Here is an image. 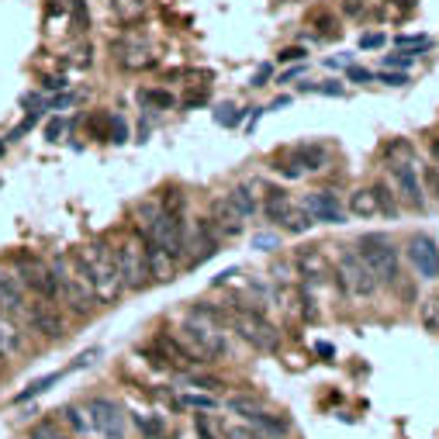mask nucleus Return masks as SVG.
I'll list each match as a JSON object with an SVG mask.
<instances>
[{"instance_id":"59","label":"nucleus","mask_w":439,"mask_h":439,"mask_svg":"<svg viewBox=\"0 0 439 439\" xmlns=\"http://www.w3.org/2000/svg\"><path fill=\"white\" fill-rule=\"evenodd\" d=\"M0 153H4V142H0Z\"/></svg>"},{"instance_id":"54","label":"nucleus","mask_w":439,"mask_h":439,"mask_svg":"<svg viewBox=\"0 0 439 439\" xmlns=\"http://www.w3.org/2000/svg\"><path fill=\"white\" fill-rule=\"evenodd\" d=\"M194 429H198L201 439H218V436H215V429L208 426V419H198V422H194Z\"/></svg>"},{"instance_id":"14","label":"nucleus","mask_w":439,"mask_h":439,"mask_svg":"<svg viewBox=\"0 0 439 439\" xmlns=\"http://www.w3.org/2000/svg\"><path fill=\"white\" fill-rule=\"evenodd\" d=\"M301 208L312 215V222H322V225H343V222H346V208L339 204L336 194H329V191H315V194H308Z\"/></svg>"},{"instance_id":"42","label":"nucleus","mask_w":439,"mask_h":439,"mask_svg":"<svg viewBox=\"0 0 439 439\" xmlns=\"http://www.w3.org/2000/svg\"><path fill=\"white\" fill-rule=\"evenodd\" d=\"M111 132H108V139L111 142H128V121L121 118V115H111V125H108Z\"/></svg>"},{"instance_id":"37","label":"nucleus","mask_w":439,"mask_h":439,"mask_svg":"<svg viewBox=\"0 0 439 439\" xmlns=\"http://www.w3.org/2000/svg\"><path fill=\"white\" fill-rule=\"evenodd\" d=\"M412 63H415V56H412L408 49H398V52L384 56V66H388V70H408Z\"/></svg>"},{"instance_id":"7","label":"nucleus","mask_w":439,"mask_h":439,"mask_svg":"<svg viewBox=\"0 0 439 439\" xmlns=\"http://www.w3.org/2000/svg\"><path fill=\"white\" fill-rule=\"evenodd\" d=\"M336 277H339V291L343 294H353V298H374L377 294V277L367 270V263L357 256V249H343L336 256Z\"/></svg>"},{"instance_id":"16","label":"nucleus","mask_w":439,"mask_h":439,"mask_svg":"<svg viewBox=\"0 0 439 439\" xmlns=\"http://www.w3.org/2000/svg\"><path fill=\"white\" fill-rule=\"evenodd\" d=\"M208 222L215 225L218 239H236V236H242V215L232 208V204H229L225 194L211 201V218H208Z\"/></svg>"},{"instance_id":"34","label":"nucleus","mask_w":439,"mask_h":439,"mask_svg":"<svg viewBox=\"0 0 439 439\" xmlns=\"http://www.w3.org/2000/svg\"><path fill=\"white\" fill-rule=\"evenodd\" d=\"M139 101H142V104H153V108H173V104H177V97H173L170 90H142Z\"/></svg>"},{"instance_id":"39","label":"nucleus","mask_w":439,"mask_h":439,"mask_svg":"<svg viewBox=\"0 0 439 439\" xmlns=\"http://www.w3.org/2000/svg\"><path fill=\"white\" fill-rule=\"evenodd\" d=\"M287 156H291L287 163H284V156H277V160H274V170H277V173H284V177H291V180H298V177H301L305 170L298 166V160H294V153H287Z\"/></svg>"},{"instance_id":"41","label":"nucleus","mask_w":439,"mask_h":439,"mask_svg":"<svg viewBox=\"0 0 439 439\" xmlns=\"http://www.w3.org/2000/svg\"><path fill=\"white\" fill-rule=\"evenodd\" d=\"M422 191H429V194L439 201V163L426 166V173H422Z\"/></svg>"},{"instance_id":"52","label":"nucleus","mask_w":439,"mask_h":439,"mask_svg":"<svg viewBox=\"0 0 439 439\" xmlns=\"http://www.w3.org/2000/svg\"><path fill=\"white\" fill-rule=\"evenodd\" d=\"M384 35H381V32H377V35H374V32H370V35H363V39H360V49H381V45H384Z\"/></svg>"},{"instance_id":"25","label":"nucleus","mask_w":439,"mask_h":439,"mask_svg":"<svg viewBox=\"0 0 439 439\" xmlns=\"http://www.w3.org/2000/svg\"><path fill=\"white\" fill-rule=\"evenodd\" d=\"M370 191H374V201H377V215H384V218H398L401 204H398V194L391 191V184L377 180Z\"/></svg>"},{"instance_id":"6","label":"nucleus","mask_w":439,"mask_h":439,"mask_svg":"<svg viewBox=\"0 0 439 439\" xmlns=\"http://www.w3.org/2000/svg\"><path fill=\"white\" fill-rule=\"evenodd\" d=\"M180 343L201 360V363H215V360H225L229 357V336L225 329L211 325V322H201L194 315H187L184 325H180Z\"/></svg>"},{"instance_id":"24","label":"nucleus","mask_w":439,"mask_h":439,"mask_svg":"<svg viewBox=\"0 0 439 439\" xmlns=\"http://www.w3.org/2000/svg\"><path fill=\"white\" fill-rule=\"evenodd\" d=\"M25 350V336L7 315H0V357H14Z\"/></svg>"},{"instance_id":"29","label":"nucleus","mask_w":439,"mask_h":439,"mask_svg":"<svg viewBox=\"0 0 439 439\" xmlns=\"http://www.w3.org/2000/svg\"><path fill=\"white\" fill-rule=\"evenodd\" d=\"M350 215H357V218H374V215H377V201H374V191H370V187L350 194Z\"/></svg>"},{"instance_id":"43","label":"nucleus","mask_w":439,"mask_h":439,"mask_svg":"<svg viewBox=\"0 0 439 439\" xmlns=\"http://www.w3.org/2000/svg\"><path fill=\"white\" fill-rule=\"evenodd\" d=\"M339 35V25H336V18H319V39H336Z\"/></svg>"},{"instance_id":"40","label":"nucleus","mask_w":439,"mask_h":439,"mask_svg":"<svg viewBox=\"0 0 439 439\" xmlns=\"http://www.w3.org/2000/svg\"><path fill=\"white\" fill-rule=\"evenodd\" d=\"M301 90H308V94H329V97H343L346 90L339 87L336 80H325V83H305Z\"/></svg>"},{"instance_id":"2","label":"nucleus","mask_w":439,"mask_h":439,"mask_svg":"<svg viewBox=\"0 0 439 439\" xmlns=\"http://www.w3.org/2000/svg\"><path fill=\"white\" fill-rule=\"evenodd\" d=\"M49 270H52V277H56V301H63L73 315H90V312L97 308L94 287L80 277V270L73 267V260H70L66 253L52 256V260H49Z\"/></svg>"},{"instance_id":"57","label":"nucleus","mask_w":439,"mask_h":439,"mask_svg":"<svg viewBox=\"0 0 439 439\" xmlns=\"http://www.w3.org/2000/svg\"><path fill=\"white\" fill-rule=\"evenodd\" d=\"M343 11H346V14H353V18H357L360 11H363V4H360V0H343Z\"/></svg>"},{"instance_id":"33","label":"nucleus","mask_w":439,"mask_h":439,"mask_svg":"<svg viewBox=\"0 0 439 439\" xmlns=\"http://www.w3.org/2000/svg\"><path fill=\"white\" fill-rule=\"evenodd\" d=\"M180 408H194V412H215L218 408V401L211 398V395H184V398H177Z\"/></svg>"},{"instance_id":"21","label":"nucleus","mask_w":439,"mask_h":439,"mask_svg":"<svg viewBox=\"0 0 439 439\" xmlns=\"http://www.w3.org/2000/svg\"><path fill=\"white\" fill-rule=\"evenodd\" d=\"M249 426H256V433H267V436H274V439H284L287 433H291V426H287V419H277L274 412H267L263 405L246 419Z\"/></svg>"},{"instance_id":"20","label":"nucleus","mask_w":439,"mask_h":439,"mask_svg":"<svg viewBox=\"0 0 439 439\" xmlns=\"http://www.w3.org/2000/svg\"><path fill=\"white\" fill-rule=\"evenodd\" d=\"M156 204H160V211L170 218V222H177V225H184V229L191 225V222H187V198H184V191H180V187H173V184H170V187H163Z\"/></svg>"},{"instance_id":"44","label":"nucleus","mask_w":439,"mask_h":439,"mask_svg":"<svg viewBox=\"0 0 439 439\" xmlns=\"http://www.w3.org/2000/svg\"><path fill=\"white\" fill-rule=\"evenodd\" d=\"M374 80L388 83V87H408V73H374Z\"/></svg>"},{"instance_id":"18","label":"nucleus","mask_w":439,"mask_h":439,"mask_svg":"<svg viewBox=\"0 0 439 439\" xmlns=\"http://www.w3.org/2000/svg\"><path fill=\"white\" fill-rule=\"evenodd\" d=\"M294 270L308 280V284H319V280H325V274H329V260H325V253H322L319 246H301V249L294 253Z\"/></svg>"},{"instance_id":"48","label":"nucleus","mask_w":439,"mask_h":439,"mask_svg":"<svg viewBox=\"0 0 439 439\" xmlns=\"http://www.w3.org/2000/svg\"><path fill=\"white\" fill-rule=\"evenodd\" d=\"M253 249H260V253H267V249H277V236H267V232L253 236Z\"/></svg>"},{"instance_id":"11","label":"nucleus","mask_w":439,"mask_h":439,"mask_svg":"<svg viewBox=\"0 0 439 439\" xmlns=\"http://www.w3.org/2000/svg\"><path fill=\"white\" fill-rule=\"evenodd\" d=\"M391 180L398 187V198H405V204L412 211H426V191H422V177H419L415 163L391 160Z\"/></svg>"},{"instance_id":"55","label":"nucleus","mask_w":439,"mask_h":439,"mask_svg":"<svg viewBox=\"0 0 439 439\" xmlns=\"http://www.w3.org/2000/svg\"><path fill=\"white\" fill-rule=\"evenodd\" d=\"M45 90H66V77H49V80H42Z\"/></svg>"},{"instance_id":"15","label":"nucleus","mask_w":439,"mask_h":439,"mask_svg":"<svg viewBox=\"0 0 439 439\" xmlns=\"http://www.w3.org/2000/svg\"><path fill=\"white\" fill-rule=\"evenodd\" d=\"M0 308L7 315H25L28 312V291L18 277V270L0 267Z\"/></svg>"},{"instance_id":"46","label":"nucleus","mask_w":439,"mask_h":439,"mask_svg":"<svg viewBox=\"0 0 439 439\" xmlns=\"http://www.w3.org/2000/svg\"><path fill=\"white\" fill-rule=\"evenodd\" d=\"M346 80H350V83H370V80H374V73H370V70H363V66H346Z\"/></svg>"},{"instance_id":"51","label":"nucleus","mask_w":439,"mask_h":439,"mask_svg":"<svg viewBox=\"0 0 439 439\" xmlns=\"http://www.w3.org/2000/svg\"><path fill=\"white\" fill-rule=\"evenodd\" d=\"M305 56H308V52H305L301 45H294V49H284V52H280V63H294V59L305 63Z\"/></svg>"},{"instance_id":"28","label":"nucleus","mask_w":439,"mask_h":439,"mask_svg":"<svg viewBox=\"0 0 439 439\" xmlns=\"http://www.w3.org/2000/svg\"><path fill=\"white\" fill-rule=\"evenodd\" d=\"M63 377H66V370H56V374H49V377H39V381H32V384H28V388H25L21 395H14V405H28L32 398L45 395V391H49L52 384H59Z\"/></svg>"},{"instance_id":"19","label":"nucleus","mask_w":439,"mask_h":439,"mask_svg":"<svg viewBox=\"0 0 439 439\" xmlns=\"http://www.w3.org/2000/svg\"><path fill=\"white\" fill-rule=\"evenodd\" d=\"M115 52H118V63L125 66V70H149V66L156 63V59H153V49H149L146 42H139V39L118 42Z\"/></svg>"},{"instance_id":"12","label":"nucleus","mask_w":439,"mask_h":439,"mask_svg":"<svg viewBox=\"0 0 439 439\" xmlns=\"http://www.w3.org/2000/svg\"><path fill=\"white\" fill-rule=\"evenodd\" d=\"M408 260L422 280H439V246L433 236L419 232L408 239Z\"/></svg>"},{"instance_id":"8","label":"nucleus","mask_w":439,"mask_h":439,"mask_svg":"<svg viewBox=\"0 0 439 439\" xmlns=\"http://www.w3.org/2000/svg\"><path fill=\"white\" fill-rule=\"evenodd\" d=\"M87 419H90V433L101 439H125V408L115 398H90L83 405Z\"/></svg>"},{"instance_id":"27","label":"nucleus","mask_w":439,"mask_h":439,"mask_svg":"<svg viewBox=\"0 0 439 439\" xmlns=\"http://www.w3.org/2000/svg\"><path fill=\"white\" fill-rule=\"evenodd\" d=\"M225 198H229V204H232V208L242 215V222H249V218L260 211V201H256V194H253L249 187H232Z\"/></svg>"},{"instance_id":"56","label":"nucleus","mask_w":439,"mask_h":439,"mask_svg":"<svg viewBox=\"0 0 439 439\" xmlns=\"http://www.w3.org/2000/svg\"><path fill=\"white\" fill-rule=\"evenodd\" d=\"M315 353L325 357V360H332V357H336V346H332V343H319V346H315Z\"/></svg>"},{"instance_id":"38","label":"nucleus","mask_w":439,"mask_h":439,"mask_svg":"<svg viewBox=\"0 0 439 439\" xmlns=\"http://www.w3.org/2000/svg\"><path fill=\"white\" fill-rule=\"evenodd\" d=\"M215 118H218V125H225V128H236L242 121V111H236V104H222V108L215 111Z\"/></svg>"},{"instance_id":"26","label":"nucleus","mask_w":439,"mask_h":439,"mask_svg":"<svg viewBox=\"0 0 439 439\" xmlns=\"http://www.w3.org/2000/svg\"><path fill=\"white\" fill-rule=\"evenodd\" d=\"M191 315L201 322H211V325H218V329H229L232 325V315H229V308L225 305H208V301H198L194 308H191Z\"/></svg>"},{"instance_id":"53","label":"nucleus","mask_w":439,"mask_h":439,"mask_svg":"<svg viewBox=\"0 0 439 439\" xmlns=\"http://www.w3.org/2000/svg\"><path fill=\"white\" fill-rule=\"evenodd\" d=\"M270 77H274V70H270V66H260V70H256V77H253V87H267Z\"/></svg>"},{"instance_id":"58","label":"nucleus","mask_w":439,"mask_h":439,"mask_svg":"<svg viewBox=\"0 0 439 439\" xmlns=\"http://www.w3.org/2000/svg\"><path fill=\"white\" fill-rule=\"evenodd\" d=\"M0 374H4V357H0Z\"/></svg>"},{"instance_id":"30","label":"nucleus","mask_w":439,"mask_h":439,"mask_svg":"<svg viewBox=\"0 0 439 439\" xmlns=\"http://www.w3.org/2000/svg\"><path fill=\"white\" fill-rule=\"evenodd\" d=\"M63 422L73 429V436H90V419H87V412L80 405H66L63 408Z\"/></svg>"},{"instance_id":"50","label":"nucleus","mask_w":439,"mask_h":439,"mask_svg":"<svg viewBox=\"0 0 439 439\" xmlns=\"http://www.w3.org/2000/svg\"><path fill=\"white\" fill-rule=\"evenodd\" d=\"M70 7H73V14H77V32H87V4H83V0H73Z\"/></svg>"},{"instance_id":"1","label":"nucleus","mask_w":439,"mask_h":439,"mask_svg":"<svg viewBox=\"0 0 439 439\" xmlns=\"http://www.w3.org/2000/svg\"><path fill=\"white\" fill-rule=\"evenodd\" d=\"M70 260H73V267L80 270V277L94 287V294H97V301H115L121 291V274H118V263H115V249H111V242L104 239H94L80 246L77 253H70Z\"/></svg>"},{"instance_id":"10","label":"nucleus","mask_w":439,"mask_h":439,"mask_svg":"<svg viewBox=\"0 0 439 439\" xmlns=\"http://www.w3.org/2000/svg\"><path fill=\"white\" fill-rule=\"evenodd\" d=\"M218 253V232L208 218H194L191 229H187V242H184V263L187 267H198L201 260L215 256Z\"/></svg>"},{"instance_id":"36","label":"nucleus","mask_w":439,"mask_h":439,"mask_svg":"<svg viewBox=\"0 0 439 439\" xmlns=\"http://www.w3.org/2000/svg\"><path fill=\"white\" fill-rule=\"evenodd\" d=\"M184 384H194V388H201V391H215V388H222V381L218 377H208V374H184Z\"/></svg>"},{"instance_id":"31","label":"nucleus","mask_w":439,"mask_h":439,"mask_svg":"<svg viewBox=\"0 0 439 439\" xmlns=\"http://www.w3.org/2000/svg\"><path fill=\"white\" fill-rule=\"evenodd\" d=\"M115 14L125 25H139L146 18V0H115Z\"/></svg>"},{"instance_id":"5","label":"nucleus","mask_w":439,"mask_h":439,"mask_svg":"<svg viewBox=\"0 0 439 439\" xmlns=\"http://www.w3.org/2000/svg\"><path fill=\"white\" fill-rule=\"evenodd\" d=\"M357 256L367 263V270L377 277V284H398L401 277V256L398 246L381 236V232H367L357 239Z\"/></svg>"},{"instance_id":"22","label":"nucleus","mask_w":439,"mask_h":439,"mask_svg":"<svg viewBox=\"0 0 439 439\" xmlns=\"http://www.w3.org/2000/svg\"><path fill=\"white\" fill-rule=\"evenodd\" d=\"M294 153V160L298 166L308 173V170H325V163H329V149L322 146V142H301V146H294L291 149Z\"/></svg>"},{"instance_id":"17","label":"nucleus","mask_w":439,"mask_h":439,"mask_svg":"<svg viewBox=\"0 0 439 439\" xmlns=\"http://www.w3.org/2000/svg\"><path fill=\"white\" fill-rule=\"evenodd\" d=\"M28 322H32V329L42 332V336H49V339H59L63 332H66V322L63 315L56 312V305L52 301H42V305H28Z\"/></svg>"},{"instance_id":"49","label":"nucleus","mask_w":439,"mask_h":439,"mask_svg":"<svg viewBox=\"0 0 439 439\" xmlns=\"http://www.w3.org/2000/svg\"><path fill=\"white\" fill-rule=\"evenodd\" d=\"M229 439H263V433L249 429V426H232L229 429Z\"/></svg>"},{"instance_id":"45","label":"nucleus","mask_w":439,"mask_h":439,"mask_svg":"<svg viewBox=\"0 0 439 439\" xmlns=\"http://www.w3.org/2000/svg\"><path fill=\"white\" fill-rule=\"evenodd\" d=\"M66 132V121L63 118H52L45 125V142H59V135Z\"/></svg>"},{"instance_id":"9","label":"nucleus","mask_w":439,"mask_h":439,"mask_svg":"<svg viewBox=\"0 0 439 439\" xmlns=\"http://www.w3.org/2000/svg\"><path fill=\"white\" fill-rule=\"evenodd\" d=\"M14 267H18V277L25 284V291H32L39 301H56V277H52L45 260L32 256V253H21V256H14Z\"/></svg>"},{"instance_id":"13","label":"nucleus","mask_w":439,"mask_h":439,"mask_svg":"<svg viewBox=\"0 0 439 439\" xmlns=\"http://www.w3.org/2000/svg\"><path fill=\"white\" fill-rule=\"evenodd\" d=\"M153 357L166 363V367H180V370H194L201 360L180 343V336H173V332H156L153 336Z\"/></svg>"},{"instance_id":"35","label":"nucleus","mask_w":439,"mask_h":439,"mask_svg":"<svg viewBox=\"0 0 439 439\" xmlns=\"http://www.w3.org/2000/svg\"><path fill=\"white\" fill-rule=\"evenodd\" d=\"M28 439H70L56 422H39V426H32V433Z\"/></svg>"},{"instance_id":"3","label":"nucleus","mask_w":439,"mask_h":439,"mask_svg":"<svg viewBox=\"0 0 439 439\" xmlns=\"http://www.w3.org/2000/svg\"><path fill=\"white\" fill-rule=\"evenodd\" d=\"M229 315H232V329L239 332V339H246L253 350H263V353H277L280 350L277 325L267 319V312L260 305H249V301L236 298L229 305Z\"/></svg>"},{"instance_id":"23","label":"nucleus","mask_w":439,"mask_h":439,"mask_svg":"<svg viewBox=\"0 0 439 439\" xmlns=\"http://www.w3.org/2000/svg\"><path fill=\"white\" fill-rule=\"evenodd\" d=\"M291 208H294V201L287 198V191H280V187H270V191H267V201H263V215H267V222L284 225L287 215H291Z\"/></svg>"},{"instance_id":"4","label":"nucleus","mask_w":439,"mask_h":439,"mask_svg":"<svg viewBox=\"0 0 439 439\" xmlns=\"http://www.w3.org/2000/svg\"><path fill=\"white\" fill-rule=\"evenodd\" d=\"M111 249H115L121 287H128V291H146V287L153 284V274H149V256H146V242L139 236V229L132 225L125 236H118V242H115Z\"/></svg>"},{"instance_id":"32","label":"nucleus","mask_w":439,"mask_h":439,"mask_svg":"<svg viewBox=\"0 0 439 439\" xmlns=\"http://www.w3.org/2000/svg\"><path fill=\"white\" fill-rule=\"evenodd\" d=\"M312 225H315V222H312V215H308L305 208H291V215H287V222H284V229H287L291 236H305Z\"/></svg>"},{"instance_id":"47","label":"nucleus","mask_w":439,"mask_h":439,"mask_svg":"<svg viewBox=\"0 0 439 439\" xmlns=\"http://www.w3.org/2000/svg\"><path fill=\"white\" fill-rule=\"evenodd\" d=\"M97 357H101V346H94V350H83L80 357L73 360V367H70V370H83V367H90V363H94Z\"/></svg>"}]
</instances>
